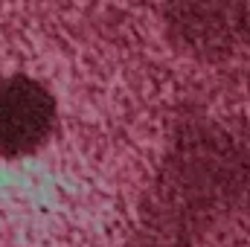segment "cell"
Masks as SVG:
<instances>
[{
	"label": "cell",
	"mask_w": 250,
	"mask_h": 247,
	"mask_svg": "<svg viewBox=\"0 0 250 247\" xmlns=\"http://www.w3.org/2000/svg\"><path fill=\"white\" fill-rule=\"evenodd\" d=\"M56 128V99L32 76L0 82V157L38 151Z\"/></svg>",
	"instance_id": "6da1fadb"
}]
</instances>
